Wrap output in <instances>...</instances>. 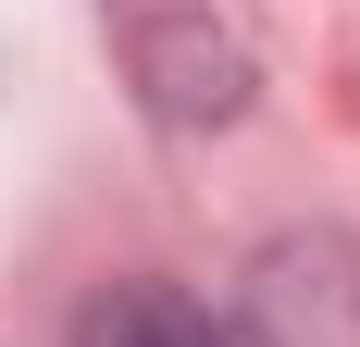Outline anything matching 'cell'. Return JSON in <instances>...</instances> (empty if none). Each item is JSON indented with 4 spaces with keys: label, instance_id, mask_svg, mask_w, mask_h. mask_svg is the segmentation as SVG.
Returning <instances> with one entry per match:
<instances>
[{
    "label": "cell",
    "instance_id": "obj_1",
    "mask_svg": "<svg viewBox=\"0 0 360 347\" xmlns=\"http://www.w3.org/2000/svg\"><path fill=\"white\" fill-rule=\"evenodd\" d=\"M236 347H360V236L348 223H286L236 273Z\"/></svg>",
    "mask_w": 360,
    "mask_h": 347
},
{
    "label": "cell",
    "instance_id": "obj_2",
    "mask_svg": "<svg viewBox=\"0 0 360 347\" xmlns=\"http://www.w3.org/2000/svg\"><path fill=\"white\" fill-rule=\"evenodd\" d=\"M124 74H137V100L162 112V124H236L261 87L249 37H236V13H212V0H149L137 25H124Z\"/></svg>",
    "mask_w": 360,
    "mask_h": 347
},
{
    "label": "cell",
    "instance_id": "obj_3",
    "mask_svg": "<svg viewBox=\"0 0 360 347\" xmlns=\"http://www.w3.org/2000/svg\"><path fill=\"white\" fill-rule=\"evenodd\" d=\"M63 347H236L186 285H162V273H137V285H100L87 310H75V335Z\"/></svg>",
    "mask_w": 360,
    "mask_h": 347
}]
</instances>
